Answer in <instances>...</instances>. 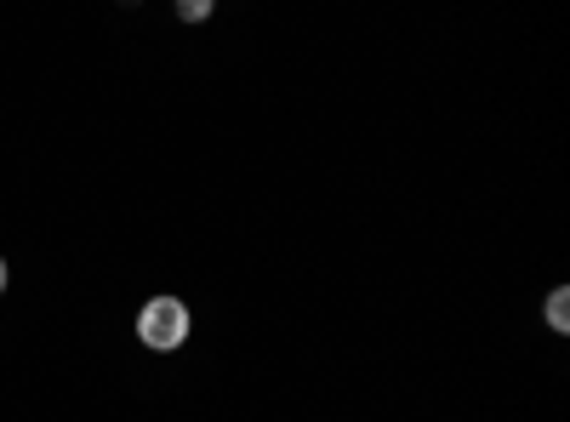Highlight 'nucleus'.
Masks as SVG:
<instances>
[{"mask_svg":"<svg viewBox=\"0 0 570 422\" xmlns=\"http://www.w3.org/2000/svg\"><path fill=\"white\" fill-rule=\"evenodd\" d=\"M548 325H553V332H570V292L564 286L548 297Z\"/></svg>","mask_w":570,"mask_h":422,"instance_id":"obj_2","label":"nucleus"},{"mask_svg":"<svg viewBox=\"0 0 570 422\" xmlns=\"http://www.w3.org/2000/svg\"><path fill=\"white\" fill-rule=\"evenodd\" d=\"M177 12H183V18H188V23H200V18H206V12H212V7H206V0H183V7H177Z\"/></svg>","mask_w":570,"mask_h":422,"instance_id":"obj_3","label":"nucleus"},{"mask_svg":"<svg viewBox=\"0 0 570 422\" xmlns=\"http://www.w3.org/2000/svg\"><path fill=\"white\" fill-rule=\"evenodd\" d=\"M188 303L183 297H149L142 303V314H137V337H142V349H155V354H171V349H183L188 343Z\"/></svg>","mask_w":570,"mask_h":422,"instance_id":"obj_1","label":"nucleus"},{"mask_svg":"<svg viewBox=\"0 0 570 422\" xmlns=\"http://www.w3.org/2000/svg\"><path fill=\"white\" fill-rule=\"evenodd\" d=\"M0 292H7V257H0Z\"/></svg>","mask_w":570,"mask_h":422,"instance_id":"obj_4","label":"nucleus"}]
</instances>
